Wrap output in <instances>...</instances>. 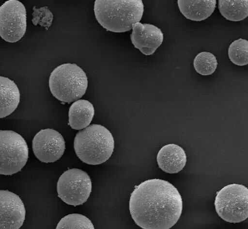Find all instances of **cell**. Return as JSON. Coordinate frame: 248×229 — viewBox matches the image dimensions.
Wrapping results in <instances>:
<instances>
[{
  "label": "cell",
  "instance_id": "1",
  "mask_svg": "<svg viewBox=\"0 0 248 229\" xmlns=\"http://www.w3.org/2000/svg\"><path fill=\"white\" fill-rule=\"evenodd\" d=\"M131 216L143 229H170L178 221L183 210L181 196L167 180L149 179L137 186L129 202Z\"/></svg>",
  "mask_w": 248,
  "mask_h": 229
},
{
  "label": "cell",
  "instance_id": "2",
  "mask_svg": "<svg viewBox=\"0 0 248 229\" xmlns=\"http://www.w3.org/2000/svg\"><path fill=\"white\" fill-rule=\"evenodd\" d=\"M93 10L97 21L104 28L112 32L124 33L140 22L144 5L141 0H96Z\"/></svg>",
  "mask_w": 248,
  "mask_h": 229
},
{
  "label": "cell",
  "instance_id": "3",
  "mask_svg": "<svg viewBox=\"0 0 248 229\" xmlns=\"http://www.w3.org/2000/svg\"><path fill=\"white\" fill-rule=\"evenodd\" d=\"M74 148L77 156L83 163L100 164L111 157L114 148V140L106 127L92 124L76 134Z\"/></svg>",
  "mask_w": 248,
  "mask_h": 229
},
{
  "label": "cell",
  "instance_id": "4",
  "mask_svg": "<svg viewBox=\"0 0 248 229\" xmlns=\"http://www.w3.org/2000/svg\"><path fill=\"white\" fill-rule=\"evenodd\" d=\"M88 81L84 70L75 64L66 63L56 67L49 78V87L59 100L70 103L80 98L85 93Z\"/></svg>",
  "mask_w": 248,
  "mask_h": 229
},
{
  "label": "cell",
  "instance_id": "5",
  "mask_svg": "<svg viewBox=\"0 0 248 229\" xmlns=\"http://www.w3.org/2000/svg\"><path fill=\"white\" fill-rule=\"evenodd\" d=\"M215 207L218 216L230 223H239L248 216V189L236 183L227 185L217 193Z\"/></svg>",
  "mask_w": 248,
  "mask_h": 229
},
{
  "label": "cell",
  "instance_id": "6",
  "mask_svg": "<svg viewBox=\"0 0 248 229\" xmlns=\"http://www.w3.org/2000/svg\"><path fill=\"white\" fill-rule=\"evenodd\" d=\"M29 158L24 138L11 130H0V174L10 176L23 168Z\"/></svg>",
  "mask_w": 248,
  "mask_h": 229
},
{
  "label": "cell",
  "instance_id": "7",
  "mask_svg": "<svg viewBox=\"0 0 248 229\" xmlns=\"http://www.w3.org/2000/svg\"><path fill=\"white\" fill-rule=\"evenodd\" d=\"M92 187L91 180L86 172L78 168L69 169L58 180V196L68 205H79L87 200Z\"/></svg>",
  "mask_w": 248,
  "mask_h": 229
},
{
  "label": "cell",
  "instance_id": "8",
  "mask_svg": "<svg viewBox=\"0 0 248 229\" xmlns=\"http://www.w3.org/2000/svg\"><path fill=\"white\" fill-rule=\"evenodd\" d=\"M27 28L26 10L17 0H9L0 6V36L6 42L20 40Z\"/></svg>",
  "mask_w": 248,
  "mask_h": 229
},
{
  "label": "cell",
  "instance_id": "9",
  "mask_svg": "<svg viewBox=\"0 0 248 229\" xmlns=\"http://www.w3.org/2000/svg\"><path fill=\"white\" fill-rule=\"evenodd\" d=\"M32 147L35 157L41 162L54 163L60 159L65 149L62 134L52 129L40 130L34 136Z\"/></svg>",
  "mask_w": 248,
  "mask_h": 229
},
{
  "label": "cell",
  "instance_id": "10",
  "mask_svg": "<svg viewBox=\"0 0 248 229\" xmlns=\"http://www.w3.org/2000/svg\"><path fill=\"white\" fill-rule=\"evenodd\" d=\"M25 215L24 204L18 196L0 190V229H19Z\"/></svg>",
  "mask_w": 248,
  "mask_h": 229
},
{
  "label": "cell",
  "instance_id": "11",
  "mask_svg": "<svg viewBox=\"0 0 248 229\" xmlns=\"http://www.w3.org/2000/svg\"><path fill=\"white\" fill-rule=\"evenodd\" d=\"M132 43L145 55L154 53L163 41V33L155 25L137 22L132 25Z\"/></svg>",
  "mask_w": 248,
  "mask_h": 229
},
{
  "label": "cell",
  "instance_id": "12",
  "mask_svg": "<svg viewBox=\"0 0 248 229\" xmlns=\"http://www.w3.org/2000/svg\"><path fill=\"white\" fill-rule=\"evenodd\" d=\"M158 167L169 174L177 173L185 167L187 157L184 149L175 144L162 147L156 156Z\"/></svg>",
  "mask_w": 248,
  "mask_h": 229
},
{
  "label": "cell",
  "instance_id": "13",
  "mask_svg": "<svg viewBox=\"0 0 248 229\" xmlns=\"http://www.w3.org/2000/svg\"><path fill=\"white\" fill-rule=\"evenodd\" d=\"M20 99V92L15 82L7 77L0 76V118L13 113Z\"/></svg>",
  "mask_w": 248,
  "mask_h": 229
},
{
  "label": "cell",
  "instance_id": "14",
  "mask_svg": "<svg viewBox=\"0 0 248 229\" xmlns=\"http://www.w3.org/2000/svg\"><path fill=\"white\" fill-rule=\"evenodd\" d=\"M216 3V0H177L181 13L186 18L195 21L204 20L208 18L214 12Z\"/></svg>",
  "mask_w": 248,
  "mask_h": 229
},
{
  "label": "cell",
  "instance_id": "15",
  "mask_svg": "<svg viewBox=\"0 0 248 229\" xmlns=\"http://www.w3.org/2000/svg\"><path fill=\"white\" fill-rule=\"evenodd\" d=\"M94 114L93 105L85 99H78L70 107L68 124L74 130H79L87 127Z\"/></svg>",
  "mask_w": 248,
  "mask_h": 229
},
{
  "label": "cell",
  "instance_id": "16",
  "mask_svg": "<svg viewBox=\"0 0 248 229\" xmlns=\"http://www.w3.org/2000/svg\"><path fill=\"white\" fill-rule=\"evenodd\" d=\"M218 8L222 16L230 21H240L248 16V0H219Z\"/></svg>",
  "mask_w": 248,
  "mask_h": 229
},
{
  "label": "cell",
  "instance_id": "17",
  "mask_svg": "<svg viewBox=\"0 0 248 229\" xmlns=\"http://www.w3.org/2000/svg\"><path fill=\"white\" fill-rule=\"evenodd\" d=\"M230 60L234 65L239 66L246 65L248 64V41L242 38L233 41L228 49Z\"/></svg>",
  "mask_w": 248,
  "mask_h": 229
},
{
  "label": "cell",
  "instance_id": "18",
  "mask_svg": "<svg viewBox=\"0 0 248 229\" xmlns=\"http://www.w3.org/2000/svg\"><path fill=\"white\" fill-rule=\"evenodd\" d=\"M217 65L216 57L208 51L199 53L193 60V66L195 71L203 76L212 74L216 71Z\"/></svg>",
  "mask_w": 248,
  "mask_h": 229
},
{
  "label": "cell",
  "instance_id": "19",
  "mask_svg": "<svg viewBox=\"0 0 248 229\" xmlns=\"http://www.w3.org/2000/svg\"><path fill=\"white\" fill-rule=\"evenodd\" d=\"M56 229H94L92 221L79 213H71L62 217Z\"/></svg>",
  "mask_w": 248,
  "mask_h": 229
},
{
  "label": "cell",
  "instance_id": "20",
  "mask_svg": "<svg viewBox=\"0 0 248 229\" xmlns=\"http://www.w3.org/2000/svg\"><path fill=\"white\" fill-rule=\"evenodd\" d=\"M32 22L33 25L38 24L47 29L52 24L53 15L47 6L40 8H33Z\"/></svg>",
  "mask_w": 248,
  "mask_h": 229
}]
</instances>
